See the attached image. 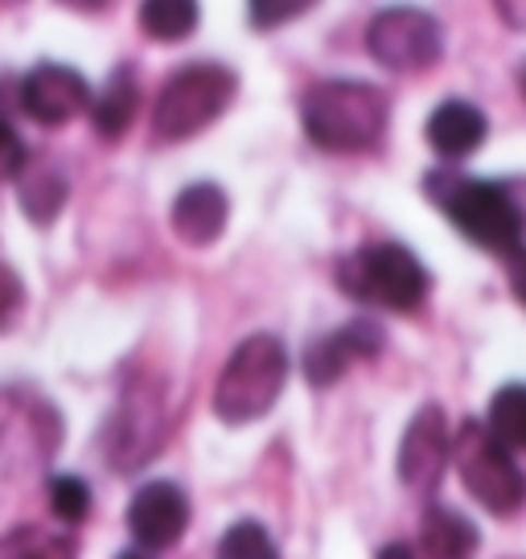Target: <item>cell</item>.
Here are the masks:
<instances>
[{"instance_id":"1","label":"cell","mask_w":526,"mask_h":559,"mask_svg":"<svg viewBox=\"0 0 526 559\" xmlns=\"http://www.w3.org/2000/svg\"><path fill=\"white\" fill-rule=\"evenodd\" d=\"M423 193L481 251L506 255V260H518L526 251V214L518 206V198L510 193L506 181L465 177L453 174V169H432V174H423Z\"/></svg>"},{"instance_id":"2","label":"cell","mask_w":526,"mask_h":559,"mask_svg":"<svg viewBox=\"0 0 526 559\" xmlns=\"http://www.w3.org/2000/svg\"><path fill=\"white\" fill-rule=\"evenodd\" d=\"M300 128L321 153H370L391 128V99L367 79H321L300 95Z\"/></svg>"},{"instance_id":"3","label":"cell","mask_w":526,"mask_h":559,"mask_svg":"<svg viewBox=\"0 0 526 559\" xmlns=\"http://www.w3.org/2000/svg\"><path fill=\"white\" fill-rule=\"evenodd\" d=\"M342 297L383 313H416L432 293V272L404 243H367L337 260Z\"/></svg>"},{"instance_id":"4","label":"cell","mask_w":526,"mask_h":559,"mask_svg":"<svg viewBox=\"0 0 526 559\" xmlns=\"http://www.w3.org/2000/svg\"><path fill=\"white\" fill-rule=\"evenodd\" d=\"M288 383V349L276 333H251L230 349L227 367L214 383V416L227 428L260 424L284 395Z\"/></svg>"},{"instance_id":"5","label":"cell","mask_w":526,"mask_h":559,"mask_svg":"<svg viewBox=\"0 0 526 559\" xmlns=\"http://www.w3.org/2000/svg\"><path fill=\"white\" fill-rule=\"evenodd\" d=\"M239 95V74L227 62H190L174 70L153 104V136L165 144L202 136L211 123L227 116Z\"/></svg>"},{"instance_id":"6","label":"cell","mask_w":526,"mask_h":559,"mask_svg":"<svg viewBox=\"0 0 526 559\" xmlns=\"http://www.w3.org/2000/svg\"><path fill=\"white\" fill-rule=\"evenodd\" d=\"M453 469L481 510L510 519L526 507V473L486 419H465L453 437Z\"/></svg>"},{"instance_id":"7","label":"cell","mask_w":526,"mask_h":559,"mask_svg":"<svg viewBox=\"0 0 526 559\" xmlns=\"http://www.w3.org/2000/svg\"><path fill=\"white\" fill-rule=\"evenodd\" d=\"M367 53L391 74H423L444 58V25L411 4L379 9L367 21Z\"/></svg>"},{"instance_id":"8","label":"cell","mask_w":526,"mask_h":559,"mask_svg":"<svg viewBox=\"0 0 526 559\" xmlns=\"http://www.w3.org/2000/svg\"><path fill=\"white\" fill-rule=\"evenodd\" d=\"M449 465H453L449 416L440 403H423L420 412L407 419L404 437H399V453H395L399 481L416 493H437Z\"/></svg>"},{"instance_id":"9","label":"cell","mask_w":526,"mask_h":559,"mask_svg":"<svg viewBox=\"0 0 526 559\" xmlns=\"http://www.w3.org/2000/svg\"><path fill=\"white\" fill-rule=\"evenodd\" d=\"M165 437V416H160V395L148 386H128L123 403L107 419L104 461L111 469L132 473L141 469L148 456H157V444Z\"/></svg>"},{"instance_id":"10","label":"cell","mask_w":526,"mask_h":559,"mask_svg":"<svg viewBox=\"0 0 526 559\" xmlns=\"http://www.w3.org/2000/svg\"><path fill=\"white\" fill-rule=\"evenodd\" d=\"M95 91H91L83 70L67 62H37L21 74V111L41 128H62L79 120L83 111L91 116Z\"/></svg>"},{"instance_id":"11","label":"cell","mask_w":526,"mask_h":559,"mask_svg":"<svg viewBox=\"0 0 526 559\" xmlns=\"http://www.w3.org/2000/svg\"><path fill=\"white\" fill-rule=\"evenodd\" d=\"M190 493L169 481H144L132 502H128V535L141 551H169L174 543H181V535L190 531Z\"/></svg>"},{"instance_id":"12","label":"cell","mask_w":526,"mask_h":559,"mask_svg":"<svg viewBox=\"0 0 526 559\" xmlns=\"http://www.w3.org/2000/svg\"><path fill=\"white\" fill-rule=\"evenodd\" d=\"M386 346V333L379 321H370V317H354L350 325H342L334 333H321L316 342H309L304 349V379L309 386H334L346 370H354L358 362H370V358H379Z\"/></svg>"},{"instance_id":"13","label":"cell","mask_w":526,"mask_h":559,"mask_svg":"<svg viewBox=\"0 0 526 559\" xmlns=\"http://www.w3.org/2000/svg\"><path fill=\"white\" fill-rule=\"evenodd\" d=\"M230 198L218 181H193L174 198L169 206V227L186 247H214L227 235Z\"/></svg>"},{"instance_id":"14","label":"cell","mask_w":526,"mask_h":559,"mask_svg":"<svg viewBox=\"0 0 526 559\" xmlns=\"http://www.w3.org/2000/svg\"><path fill=\"white\" fill-rule=\"evenodd\" d=\"M486 136H490V120L469 99H444L440 107H432V116L423 123V140L444 160L474 157L477 148L486 144Z\"/></svg>"},{"instance_id":"15","label":"cell","mask_w":526,"mask_h":559,"mask_svg":"<svg viewBox=\"0 0 526 559\" xmlns=\"http://www.w3.org/2000/svg\"><path fill=\"white\" fill-rule=\"evenodd\" d=\"M136 116H141V79L132 67H116L107 74L104 91L95 95V104H91V128L99 140L116 144L132 132Z\"/></svg>"},{"instance_id":"16","label":"cell","mask_w":526,"mask_h":559,"mask_svg":"<svg viewBox=\"0 0 526 559\" xmlns=\"http://www.w3.org/2000/svg\"><path fill=\"white\" fill-rule=\"evenodd\" d=\"M13 186H17L21 214H25L34 227H53L62 206H67V198H71L67 174H62L58 165H50L46 157H29L25 174H21Z\"/></svg>"},{"instance_id":"17","label":"cell","mask_w":526,"mask_h":559,"mask_svg":"<svg viewBox=\"0 0 526 559\" xmlns=\"http://www.w3.org/2000/svg\"><path fill=\"white\" fill-rule=\"evenodd\" d=\"M420 547L428 559H469L481 547V531L453 507H428L420 519Z\"/></svg>"},{"instance_id":"18","label":"cell","mask_w":526,"mask_h":559,"mask_svg":"<svg viewBox=\"0 0 526 559\" xmlns=\"http://www.w3.org/2000/svg\"><path fill=\"white\" fill-rule=\"evenodd\" d=\"M198 21H202V9H198L193 0H148V4H141L144 37L165 41V46L193 37Z\"/></svg>"},{"instance_id":"19","label":"cell","mask_w":526,"mask_h":559,"mask_svg":"<svg viewBox=\"0 0 526 559\" xmlns=\"http://www.w3.org/2000/svg\"><path fill=\"white\" fill-rule=\"evenodd\" d=\"M486 424L510 453L526 449V383L498 386L490 400V412H486Z\"/></svg>"},{"instance_id":"20","label":"cell","mask_w":526,"mask_h":559,"mask_svg":"<svg viewBox=\"0 0 526 559\" xmlns=\"http://www.w3.org/2000/svg\"><path fill=\"white\" fill-rule=\"evenodd\" d=\"M0 559H79L71 535H58L46 526H17L0 535Z\"/></svg>"},{"instance_id":"21","label":"cell","mask_w":526,"mask_h":559,"mask_svg":"<svg viewBox=\"0 0 526 559\" xmlns=\"http://www.w3.org/2000/svg\"><path fill=\"white\" fill-rule=\"evenodd\" d=\"M214 559H280V547L272 539V531L255 519H239L223 531V539L214 547Z\"/></svg>"},{"instance_id":"22","label":"cell","mask_w":526,"mask_h":559,"mask_svg":"<svg viewBox=\"0 0 526 559\" xmlns=\"http://www.w3.org/2000/svg\"><path fill=\"white\" fill-rule=\"evenodd\" d=\"M46 498H50V510L67 526L87 523L91 507H95V493H91V486L79 473H53L46 481Z\"/></svg>"},{"instance_id":"23","label":"cell","mask_w":526,"mask_h":559,"mask_svg":"<svg viewBox=\"0 0 526 559\" xmlns=\"http://www.w3.org/2000/svg\"><path fill=\"white\" fill-rule=\"evenodd\" d=\"M309 13H313L309 0H251L247 4V25L255 34H267V29H280V25L309 17Z\"/></svg>"},{"instance_id":"24","label":"cell","mask_w":526,"mask_h":559,"mask_svg":"<svg viewBox=\"0 0 526 559\" xmlns=\"http://www.w3.org/2000/svg\"><path fill=\"white\" fill-rule=\"evenodd\" d=\"M21 309H25V280L9 263H0V333L17 325Z\"/></svg>"},{"instance_id":"25","label":"cell","mask_w":526,"mask_h":559,"mask_svg":"<svg viewBox=\"0 0 526 559\" xmlns=\"http://www.w3.org/2000/svg\"><path fill=\"white\" fill-rule=\"evenodd\" d=\"M29 165V153H25V140H21L17 128H0V186L17 181Z\"/></svg>"},{"instance_id":"26","label":"cell","mask_w":526,"mask_h":559,"mask_svg":"<svg viewBox=\"0 0 526 559\" xmlns=\"http://www.w3.org/2000/svg\"><path fill=\"white\" fill-rule=\"evenodd\" d=\"M17 111H21V79L0 70V128H17Z\"/></svg>"},{"instance_id":"27","label":"cell","mask_w":526,"mask_h":559,"mask_svg":"<svg viewBox=\"0 0 526 559\" xmlns=\"http://www.w3.org/2000/svg\"><path fill=\"white\" fill-rule=\"evenodd\" d=\"M510 288H514L518 305L526 309V251L518 255V260H510Z\"/></svg>"},{"instance_id":"28","label":"cell","mask_w":526,"mask_h":559,"mask_svg":"<svg viewBox=\"0 0 526 559\" xmlns=\"http://www.w3.org/2000/svg\"><path fill=\"white\" fill-rule=\"evenodd\" d=\"M498 17H506L510 29H526V4H523V0H510V4H498Z\"/></svg>"},{"instance_id":"29","label":"cell","mask_w":526,"mask_h":559,"mask_svg":"<svg viewBox=\"0 0 526 559\" xmlns=\"http://www.w3.org/2000/svg\"><path fill=\"white\" fill-rule=\"evenodd\" d=\"M374 559H416V547L404 539H395V543H386V547H379V556Z\"/></svg>"},{"instance_id":"30","label":"cell","mask_w":526,"mask_h":559,"mask_svg":"<svg viewBox=\"0 0 526 559\" xmlns=\"http://www.w3.org/2000/svg\"><path fill=\"white\" fill-rule=\"evenodd\" d=\"M116 559H148V551H141V547H132V551H120Z\"/></svg>"},{"instance_id":"31","label":"cell","mask_w":526,"mask_h":559,"mask_svg":"<svg viewBox=\"0 0 526 559\" xmlns=\"http://www.w3.org/2000/svg\"><path fill=\"white\" fill-rule=\"evenodd\" d=\"M518 91H523V99H526V62H523V70H518Z\"/></svg>"}]
</instances>
